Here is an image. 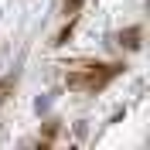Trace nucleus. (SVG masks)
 <instances>
[{
  "label": "nucleus",
  "mask_w": 150,
  "mask_h": 150,
  "mask_svg": "<svg viewBox=\"0 0 150 150\" xmlns=\"http://www.w3.org/2000/svg\"><path fill=\"white\" fill-rule=\"evenodd\" d=\"M51 99H55V92H48V96H38V103H34L38 116H41V112H48V109H51Z\"/></svg>",
  "instance_id": "nucleus-6"
},
{
  "label": "nucleus",
  "mask_w": 150,
  "mask_h": 150,
  "mask_svg": "<svg viewBox=\"0 0 150 150\" xmlns=\"http://www.w3.org/2000/svg\"><path fill=\"white\" fill-rule=\"evenodd\" d=\"M123 68H126V65H120V62H112V65H96V62L72 65L68 75H65V85L72 89V92H103Z\"/></svg>",
  "instance_id": "nucleus-1"
},
{
  "label": "nucleus",
  "mask_w": 150,
  "mask_h": 150,
  "mask_svg": "<svg viewBox=\"0 0 150 150\" xmlns=\"http://www.w3.org/2000/svg\"><path fill=\"white\" fill-rule=\"evenodd\" d=\"M126 51H140L143 48V28H126V31H120V38H116Z\"/></svg>",
  "instance_id": "nucleus-2"
},
{
  "label": "nucleus",
  "mask_w": 150,
  "mask_h": 150,
  "mask_svg": "<svg viewBox=\"0 0 150 150\" xmlns=\"http://www.w3.org/2000/svg\"><path fill=\"white\" fill-rule=\"evenodd\" d=\"M14 85H17V72L7 75V79H0V103L7 99V92H14Z\"/></svg>",
  "instance_id": "nucleus-4"
},
{
  "label": "nucleus",
  "mask_w": 150,
  "mask_h": 150,
  "mask_svg": "<svg viewBox=\"0 0 150 150\" xmlns=\"http://www.w3.org/2000/svg\"><path fill=\"white\" fill-rule=\"evenodd\" d=\"M58 133H62V120H48L45 133H41V147H51V143L58 140Z\"/></svg>",
  "instance_id": "nucleus-3"
},
{
  "label": "nucleus",
  "mask_w": 150,
  "mask_h": 150,
  "mask_svg": "<svg viewBox=\"0 0 150 150\" xmlns=\"http://www.w3.org/2000/svg\"><path fill=\"white\" fill-rule=\"evenodd\" d=\"M82 4L85 0H65V4H62V14H65V17H75V14L82 10Z\"/></svg>",
  "instance_id": "nucleus-5"
},
{
  "label": "nucleus",
  "mask_w": 150,
  "mask_h": 150,
  "mask_svg": "<svg viewBox=\"0 0 150 150\" xmlns=\"http://www.w3.org/2000/svg\"><path fill=\"white\" fill-rule=\"evenodd\" d=\"M85 133H89V126H85V123H75V137H79V140H82Z\"/></svg>",
  "instance_id": "nucleus-7"
}]
</instances>
